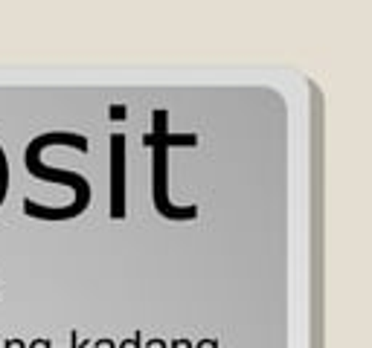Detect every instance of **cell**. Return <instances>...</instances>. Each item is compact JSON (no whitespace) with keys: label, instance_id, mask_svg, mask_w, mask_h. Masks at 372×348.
<instances>
[{"label":"cell","instance_id":"cell-1","mask_svg":"<svg viewBox=\"0 0 372 348\" xmlns=\"http://www.w3.org/2000/svg\"><path fill=\"white\" fill-rule=\"evenodd\" d=\"M50 145H70V148H76V151L85 154L88 151V137L76 134V131H50V134L35 137L26 145V151H24L26 172L35 180H53V183H58V186L73 189V201L64 204V206H44L38 201H29V197H24V212L29 215V218H38V221H70V218H79V215L90 206L93 189H90L85 174L70 172V169H53V165H47L41 160V154Z\"/></svg>","mask_w":372,"mask_h":348},{"label":"cell","instance_id":"cell-2","mask_svg":"<svg viewBox=\"0 0 372 348\" xmlns=\"http://www.w3.org/2000/svg\"><path fill=\"white\" fill-rule=\"evenodd\" d=\"M143 142L152 148V197L154 209L169 221H195L198 206H177L169 201V148L172 145H198V134H172L169 131V110H152V134L143 137Z\"/></svg>","mask_w":372,"mask_h":348},{"label":"cell","instance_id":"cell-3","mask_svg":"<svg viewBox=\"0 0 372 348\" xmlns=\"http://www.w3.org/2000/svg\"><path fill=\"white\" fill-rule=\"evenodd\" d=\"M125 137L111 134V221L125 218Z\"/></svg>","mask_w":372,"mask_h":348},{"label":"cell","instance_id":"cell-4","mask_svg":"<svg viewBox=\"0 0 372 348\" xmlns=\"http://www.w3.org/2000/svg\"><path fill=\"white\" fill-rule=\"evenodd\" d=\"M6 192H9V160L6 151L0 148V204L6 201Z\"/></svg>","mask_w":372,"mask_h":348},{"label":"cell","instance_id":"cell-5","mask_svg":"<svg viewBox=\"0 0 372 348\" xmlns=\"http://www.w3.org/2000/svg\"><path fill=\"white\" fill-rule=\"evenodd\" d=\"M117 348H143V334H140V331H137V334H131V337H128V340H122Z\"/></svg>","mask_w":372,"mask_h":348},{"label":"cell","instance_id":"cell-6","mask_svg":"<svg viewBox=\"0 0 372 348\" xmlns=\"http://www.w3.org/2000/svg\"><path fill=\"white\" fill-rule=\"evenodd\" d=\"M108 116H111L114 122H117V119H125V116H128V113H125V105H111V113H108Z\"/></svg>","mask_w":372,"mask_h":348},{"label":"cell","instance_id":"cell-7","mask_svg":"<svg viewBox=\"0 0 372 348\" xmlns=\"http://www.w3.org/2000/svg\"><path fill=\"white\" fill-rule=\"evenodd\" d=\"M192 345H195V342H189L186 337H177V340L169 342V348H192Z\"/></svg>","mask_w":372,"mask_h":348},{"label":"cell","instance_id":"cell-8","mask_svg":"<svg viewBox=\"0 0 372 348\" xmlns=\"http://www.w3.org/2000/svg\"><path fill=\"white\" fill-rule=\"evenodd\" d=\"M192 348H218V340H216V337H213V340H209V337H207V340L195 342V345H192Z\"/></svg>","mask_w":372,"mask_h":348},{"label":"cell","instance_id":"cell-9","mask_svg":"<svg viewBox=\"0 0 372 348\" xmlns=\"http://www.w3.org/2000/svg\"><path fill=\"white\" fill-rule=\"evenodd\" d=\"M90 348H117V342L114 340H96V342H90Z\"/></svg>","mask_w":372,"mask_h":348},{"label":"cell","instance_id":"cell-10","mask_svg":"<svg viewBox=\"0 0 372 348\" xmlns=\"http://www.w3.org/2000/svg\"><path fill=\"white\" fill-rule=\"evenodd\" d=\"M26 348H53V345H50V340H44V337H38V340H32V342H29Z\"/></svg>","mask_w":372,"mask_h":348},{"label":"cell","instance_id":"cell-11","mask_svg":"<svg viewBox=\"0 0 372 348\" xmlns=\"http://www.w3.org/2000/svg\"><path fill=\"white\" fill-rule=\"evenodd\" d=\"M3 348H26V342H24V340H18V337H12V340H6V342H3Z\"/></svg>","mask_w":372,"mask_h":348},{"label":"cell","instance_id":"cell-12","mask_svg":"<svg viewBox=\"0 0 372 348\" xmlns=\"http://www.w3.org/2000/svg\"><path fill=\"white\" fill-rule=\"evenodd\" d=\"M70 348H90V342H79V334L73 331L70 334Z\"/></svg>","mask_w":372,"mask_h":348},{"label":"cell","instance_id":"cell-13","mask_svg":"<svg viewBox=\"0 0 372 348\" xmlns=\"http://www.w3.org/2000/svg\"><path fill=\"white\" fill-rule=\"evenodd\" d=\"M143 348H169V345H166L163 340H149V342H145Z\"/></svg>","mask_w":372,"mask_h":348}]
</instances>
